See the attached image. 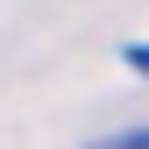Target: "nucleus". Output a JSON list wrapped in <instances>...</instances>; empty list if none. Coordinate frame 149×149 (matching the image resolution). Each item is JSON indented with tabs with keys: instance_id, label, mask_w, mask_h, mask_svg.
<instances>
[{
	"instance_id": "nucleus-1",
	"label": "nucleus",
	"mask_w": 149,
	"mask_h": 149,
	"mask_svg": "<svg viewBox=\"0 0 149 149\" xmlns=\"http://www.w3.org/2000/svg\"><path fill=\"white\" fill-rule=\"evenodd\" d=\"M92 149H149V128H128V135H107V142H92Z\"/></svg>"
}]
</instances>
